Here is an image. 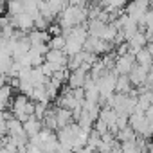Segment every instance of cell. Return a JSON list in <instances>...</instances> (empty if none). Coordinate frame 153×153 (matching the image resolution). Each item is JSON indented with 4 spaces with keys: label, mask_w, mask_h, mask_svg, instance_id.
<instances>
[{
    "label": "cell",
    "mask_w": 153,
    "mask_h": 153,
    "mask_svg": "<svg viewBox=\"0 0 153 153\" xmlns=\"http://www.w3.org/2000/svg\"><path fill=\"white\" fill-rule=\"evenodd\" d=\"M43 59L47 61V63H51V65H54L58 70L59 68H63V67H67V56H65V52L63 51H47L45 52V56H43Z\"/></svg>",
    "instance_id": "obj_5"
},
{
    "label": "cell",
    "mask_w": 153,
    "mask_h": 153,
    "mask_svg": "<svg viewBox=\"0 0 153 153\" xmlns=\"http://www.w3.org/2000/svg\"><path fill=\"white\" fill-rule=\"evenodd\" d=\"M133 65H135V58H133V54H124V56L115 58L112 72H114L115 76H128Z\"/></svg>",
    "instance_id": "obj_2"
},
{
    "label": "cell",
    "mask_w": 153,
    "mask_h": 153,
    "mask_svg": "<svg viewBox=\"0 0 153 153\" xmlns=\"http://www.w3.org/2000/svg\"><path fill=\"white\" fill-rule=\"evenodd\" d=\"M24 131H25V135H27V139H31V137H34V135H38V131L42 130V121H38L34 115H31L24 124Z\"/></svg>",
    "instance_id": "obj_7"
},
{
    "label": "cell",
    "mask_w": 153,
    "mask_h": 153,
    "mask_svg": "<svg viewBox=\"0 0 153 153\" xmlns=\"http://www.w3.org/2000/svg\"><path fill=\"white\" fill-rule=\"evenodd\" d=\"M131 83L128 79V76H117V79H115V94H130L131 90Z\"/></svg>",
    "instance_id": "obj_10"
},
{
    "label": "cell",
    "mask_w": 153,
    "mask_h": 153,
    "mask_svg": "<svg viewBox=\"0 0 153 153\" xmlns=\"http://www.w3.org/2000/svg\"><path fill=\"white\" fill-rule=\"evenodd\" d=\"M7 85V76L6 74H0V88Z\"/></svg>",
    "instance_id": "obj_13"
},
{
    "label": "cell",
    "mask_w": 153,
    "mask_h": 153,
    "mask_svg": "<svg viewBox=\"0 0 153 153\" xmlns=\"http://www.w3.org/2000/svg\"><path fill=\"white\" fill-rule=\"evenodd\" d=\"M133 58H135V65H139V67H144V68L151 70V54H149L146 49H140L139 52H135V54H133Z\"/></svg>",
    "instance_id": "obj_9"
},
{
    "label": "cell",
    "mask_w": 153,
    "mask_h": 153,
    "mask_svg": "<svg viewBox=\"0 0 153 153\" xmlns=\"http://www.w3.org/2000/svg\"><path fill=\"white\" fill-rule=\"evenodd\" d=\"M54 117H56V123H58V130L72 123V115H70V110H65V108H54Z\"/></svg>",
    "instance_id": "obj_8"
},
{
    "label": "cell",
    "mask_w": 153,
    "mask_h": 153,
    "mask_svg": "<svg viewBox=\"0 0 153 153\" xmlns=\"http://www.w3.org/2000/svg\"><path fill=\"white\" fill-rule=\"evenodd\" d=\"M47 47L51 49V51H63V47H65V36H52L51 40H49V43H47Z\"/></svg>",
    "instance_id": "obj_12"
},
{
    "label": "cell",
    "mask_w": 153,
    "mask_h": 153,
    "mask_svg": "<svg viewBox=\"0 0 153 153\" xmlns=\"http://www.w3.org/2000/svg\"><path fill=\"white\" fill-rule=\"evenodd\" d=\"M87 78H88V72H87L85 68H81V67H79L78 70H74V72H70V74H68L67 87H68L70 90H74V88H83V85H85Z\"/></svg>",
    "instance_id": "obj_3"
},
{
    "label": "cell",
    "mask_w": 153,
    "mask_h": 153,
    "mask_svg": "<svg viewBox=\"0 0 153 153\" xmlns=\"http://www.w3.org/2000/svg\"><path fill=\"white\" fill-rule=\"evenodd\" d=\"M148 72H149L148 68L139 67V65H133L131 70H130V74H128V79H130L131 87H144L146 78H148Z\"/></svg>",
    "instance_id": "obj_4"
},
{
    "label": "cell",
    "mask_w": 153,
    "mask_h": 153,
    "mask_svg": "<svg viewBox=\"0 0 153 153\" xmlns=\"http://www.w3.org/2000/svg\"><path fill=\"white\" fill-rule=\"evenodd\" d=\"M128 52L130 54H135V52H139L140 49H144L146 47V43H148V40H146V36H144V33L142 31H137L128 42Z\"/></svg>",
    "instance_id": "obj_6"
},
{
    "label": "cell",
    "mask_w": 153,
    "mask_h": 153,
    "mask_svg": "<svg viewBox=\"0 0 153 153\" xmlns=\"http://www.w3.org/2000/svg\"><path fill=\"white\" fill-rule=\"evenodd\" d=\"M148 9H149V2H148V0H139V2H131V4H128L124 7V15L130 20H133L137 24V27H139V22L142 20V16L146 15Z\"/></svg>",
    "instance_id": "obj_1"
},
{
    "label": "cell",
    "mask_w": 153,
    "mask_h": 153,
    "mask_svg": "<svg viewBox=\"0 0 153 153\" xmlns=\"http://www.w3.org/2000/svg\"><path fill=\"white\" fill-rule=\"evenodd\" d=\"M151 101H153V94L148 90V92H140V94H137V108L139 110H146V108H149L151 106Z\"/></svg>",
    "instance_id": "obj_11"
}]
</instances>
